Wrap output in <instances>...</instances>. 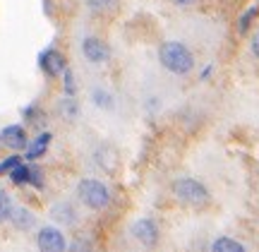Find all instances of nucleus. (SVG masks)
<instances>
[{"label": "nucleus", "instance_id": "1", "mask_svg": "<svg viewBox=\"0 0 259 252\" xmlns=\"http://www.w3.org/2000/svg\"><path fill=\"white\" fill-rule=\"evenodd\" d=\"M158 60L173 75H187L194 67V58L190 53V48L180 41H166L158 48Z\"/></svg>", "mask_w": 259, "mask_h": 252}, {"label": "nucleus", "instance_id": "2", "mask_svg": "<svg viewBox=\"0 0 259 252\" xmlns=\"http://www.w3.org/2000/svg\"><path fill=\"white\" fill-rule=\"evenodd\" d=\"M173 192H176V197L183 204L190 206H202L209 202V190L197 178H178L173 183Z\"/></svg>", "mask_w": 259, "mask_h": 252}, {"label": "nucleus", "instance_id": "3", "mask_svg": "<svg viewBox=\"0 0 259 252\" xmlns=\"http://www.w3.org/2000/svg\"><path fill=\"white\" fill-rule=\"evenodd\" d=\"M77 195H79V199H82L89 209H106V206L111 204L108 187L103 185L101 180H96V178H84V180H79Z\"/></svg>", "mask_w": 259, "mask_h": 252}, {"label": "nucleus", "instance_id": "4", "mask_svg": "<svg viewBox=\"0 0 259 252\" xmlns=\"http://www.w3.org/2000/svg\"><path fill=\"white\" fill-rule=\"evenodd\" d=\"M36 247H38V252H65L67 250V240H65L60 228L44 226L36 235Z\"/></svg>", "mask_w": 259, "mask_h": 252}, {"label": "nucleus", "instance_id": "5", "mask_svg": "<svg viewBox=\"0 0 259 252\" xmlns=\"http://www.w3.org/2000/svg\"><path fill=\"white\" fill-rule=\"evenodd\" d=\"M38 67H41L48 77H58V75H63L65 70H67L63 53L56 51V48H46V51L38 56Z\"/></svg>", "mask_w": 259, "mask_h": 252}, {"label": "nucleus", "instance_id": "6", "mask_svg": "<svg viewBox=\"0 0 259 252\" xmlns=\"http://www.w3.org/2000/svg\"><path fill=\"white\" fill-rule=\"evenodd\" d=\"M0 142H3V147H8V149H27L29 142H27V130L22 128V125H8V128H3L0 130Z\"/></svg>", "mask_w": 259, "mask_h": 252}, {"label": "nucleus", "instance_id": "7", "mask_svg": "<svg viewBox=\"0 0 259 252\" xmlns=\"http://www.w3.org/2000/svg\"><path fill=\"white\" fill-rule=\"evenodd\" d=\"M82 53L84 58L89 60V63H106L108 58H111V51H108V46L103 44L101 38L96 36H87L82 41Z\"/></svg>", "mask_w": 259, "mask_h": 252}, {"label": "nucleus", "instance_id": "8", "mask_svg": "<svg viewBox=\"0 0 259 252\" xmlns=\"http://www.w3.org/2000/svg\"><path fill=\"white\" fill-rule=\"evenodd\" d=\"M132 235L137 238L142 245H156L158 243V226L151 219H137L132 224Z\"/></svg>", "mask_w": 259, "mask_h": 252}, {"label": "nucleus", "instance_id": "9", "mask_svg": "<svg viewBox=\"0 0 259 252\" xmlns=\"http://www.w3.org/2000/svg\"><path fill=\"white\" fill-rule=\"evenodd\" d=\"M8 221L15 226L17 231H31L34 224H36V216L31 214L27 206H12V214H10Z\"/></svg>", "mask_w": 259, "mask_h": 252}, {"label": "nucleus", "instance_id": "10", "mask_svg": "<svg viewBox=\"0 0 259 252\" xmlns=\"http://www.w3.org/2000/svg\"><path fill=\"white\" fill-rule=\"evenodd\" d=\"M51 219H53L56 224L74 226L77 224V212H74V206L70 204V202H58V204H53V209H51Z\"/></svg>", "mask_w": 259, "mask_h": 252}, {"label": "nucleus", "instance_id": "11", "mask_svg": "<svg viewBox=\"0 0 259 252\" xmlns=\"http://www.w3.org/2000/svg\"><path fill=\"white\" fill-rule=\"evenodd\" d=\"M51 140H53V135H51V132H41L36 140L27 147V161H36L38 156H44L46 149H48V144H51Z\"/></svg>", "mask_w": 259, "mask_h": 252}, {"label": "nucleus", "instance_id": "12", "mask_svg": "<svg viewBox=\"0 0 259 252\" xmlns=\"http://www.w3.org/2000/svg\"><path fill=\"white\" fill-rule=\"evenodd\" d=\"M211 252H245V245L238 243L235 238H228V235H221L211 243Z\"/></svg>", "mask_w": 259, "mask_h": 252}, {"label": "nucleus", "instance_id": "13", "mask_svg": "<svg viewBox=\"0 0 259 252\" xmlns=\"http://www.w3.org/2000/svg\"><path fill=\"white\" fill-rule=\"evenodd\" d=\"M58 108H60V115L67 118V120H72V118L79 115V106H77V101H74L72 96H65L63 101L58 103Z\"/></svg>", "mask_w": 259, "mask_h": 252}, {"label": "nucleus", "instance_id": "14", "mask_svg": "<svg viewBox=\"0 0 259 252\" xmlns=\"http://www.w3.org/2000/svg\"><path fill=\"white\" fill-rule=\"evenodd\" d=\"M10 180L15 183V185H29V166L27 163H19L10 171Z\"/></svg>", "mask_w": 259, "mask_h": 252}, {"label": "nucleus", "instance_id": "15", "mask_svg": "<svg viewBox=\"0 0 259 252\" xmlns=\"http://www.w3.org/2000/svg\"><path fill=\"white\" fill-rule=\"evenodd\" d=\"M92 101L99 106V108H106V111H111L113 108V96L106 89H94L92 92Z\"/></svg>", "mask_w": 259, "mask_h": 252}, {"label": "nucleus", "instance_id": "16", "mask_svg": "<svg viewBox=\"0 0 259 252\" xmlns=\"http://www.w3.org/2000/svg\"><path fill=\"white\" fill-rule=\"evenodd\" d=\"M12 197L5 192V190H0V224H5L10 219V214H12Z\"/></svg>", "mask_w": 259, "mask_h": 252}, {"label": "nucleus", "instance_id": "17", "mask_svg": "<svg viewBox=\"0 0 259 252\" xmlns=\"http://www.w3.org/2000/svg\"><path fill=\"white\" fill-rule=\"evenodd\" d=\"M87 5H89V10L92 12H111L113 8H115V0H87Z\"/></svg>", "mask_w": 259, "mask_h": 252}, {"label": "nucleus", "instance_id": "18", "mask_svg": "<svg viewBox=\"0 0 259 252\" xmlns=\"http://www.w3.org/2000/svg\"><path fill=\"white\" fill-rule=\"evenodd\" d=\"M65 252H92V243L87 238H77V240H72V243L67 245Z\"/></svg>", "mask_w": 259, "mask_h": 252}, {"label": "nucleus", "instance_id": "19", "mask_svg": "<svg viewBox=\"0 0 259 252\" xmlns=\"http://www.w3.org/2000/svg\"><path fill=\"white\" fill-rule=\"evenodd\" d=\"M29 185L44 187V173L38 166H29Z\"/></svg>", "mask_w": 259, "mask_h": 252}, {"label": "nucleus", "instance_id": "20", "mask_svg": "<svg viewBox=\"0 0 259 252\" xmlns=\"http://www.w3.org/2000/svg\"><path fill=\"white\" fill-rule=\"evenodd\" d=\"M19 163H22L19 156H8V159H3L0 161V176H3V173H10V171L15 166H19Z\"/></svg>", "mask_w": 259, "mask_h": 252}, {"label": "nucleus", "instance_id": "21", "mask_svg": "<svg viewBox=\"0 0 259 252\" xmlns=\"http://www.w3.org/2000/svg\"><path fill=\"white\" fill-rule=\"evenodd\" d=\"M257 15V8H250L245 15L240 17V22H238V27H240V31H247L250 29V22H252V17Z\"/></svg>", "mask_w": 259, "mask_h": 252}, {"label": "nucleus", "instance_id": "22", "mask_svg": "<svg viewBox=\"0 0 259 252\" xmlns=\"http://www.w3.org/2000/svg\"><path fill=\"white\" fill-rule=\"evenodd\" d=\"M22 115H24L27 122H38V118H41V113H38L36 106H27V108L22 111Z\"/></svg>", "mask_w": 259, "mask_h": 252}, {"label": "nucleus", "instance_id": "23", "mask_svg": "<svg viewBox=\"0 0 259 252\" xmlns=\"http://www.w3.org/2000/svg\"><path fill=\"white\" fill-rule=\"evenodd\" d=\"M63 75H65V92H67V96H74V92H77V89H74L72 72H70V70H65Z\"/></svg>", "mask_w": 259, "mask_h": 252}, {"label": "nucleus", "instance_id": "24", "mask_svg": "<svg viewBox=\"0 0 259 252\" xmlns=\"http://www.w3.org/2000/svg\"><path fill=\"white\" fill-rule=\"evenodd\" d=\"M252 53L259 58V31L254 34V38H252Z\"/></svg>", "mask_w": 259, "mask_h": 252}, {"label": "nucleus", "instance_id": "25", "mask_svg": "<svg viewBox=\"0 0 259 252\" xmlns=\"http://www.w3.org/2000/svg\"><path fill=\"white\" fill-rule=\"evenodd\" d=\"M173 3H176V5H192L194 0H173Z\"/></svg>", "mask_w": 259, "mask_h": 252}]
</instances>
